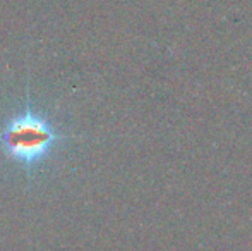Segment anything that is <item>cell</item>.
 I'll list each match as a JSON object with an SVG mask.
<instances>
[{
  "mask_svg": "<svg viewBox=\"0 0 252 251\" xmlns=\"http://www.w3.org/2000/svg\"><path fill=\"white\" fill-rule=\"evenodd\" d=\"M65 140L48 119L36 114L30 102L24 110L5 122L0 133V148L9 160L31 171L50 157V153Z\"/></svg>",
  "mask_w": 252,
  "mask_h": 251,
  "instance_id": "6da1fadb",
  "label": "cell"
}]
</instances>
